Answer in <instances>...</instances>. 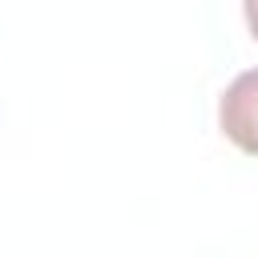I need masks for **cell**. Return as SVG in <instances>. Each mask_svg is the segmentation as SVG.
Here are the masks:
<instances>
[{
    "label": "cell",
    "instance_id": "obj_2",
    "mask_svg": "<svg viewBox=\"0 0 258 258\" xmlns=\"http://www.w3.org/2000/svg\"><path fill=\"white\" fill-rule=\"evenodd\" d=\"M242 4H246V24H250V32L258 40V0H242Z\"/></svg>",
    "mask_w": 258,
    "mask_h": 258
},
{
    "label": "cell",
    "instance_id": "obj_1",
    "mask_svg": "<svg viewBox=\"0 0 258 258\" xmlns=\"http://www.w3.org/2000/svg\"><path fill=\"white\" fill-rule=\"evenodd\" d=\"M222 133L250 157H258V69L238 73L218 101Z\"/></svg>",
    "mask_w": 258,
    "mask_h": 258
}]
</instances>
